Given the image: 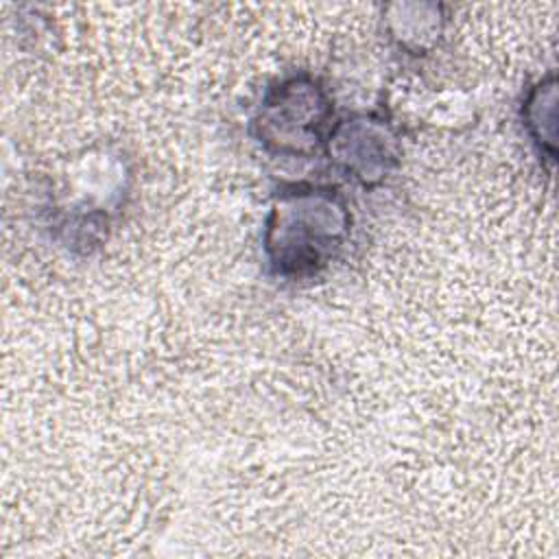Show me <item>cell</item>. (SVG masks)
I'll return each instance as SVG.
<instances>
[{
    "label": "cell",
    "instance_id": "cell-1",
    "mask_svg": "<svg viewBox=\"0 0 559 559\" xmlns=\"http://www.w3.org/2000/svg\"><path fill=\"white\" fill-rule=\"evenodd\" d=\"M349 234V212L332 188H290L277 194L264 231V249L282 275L325 266Z\"/></svg>",
    "mask_w": 559,
    "mask_h": 559
},
{
    "label": "cell",
    "instance_id": "cell-2",
    "mask_svg": "<svg viewBox=\"0 0 559 559\" xmlns=\"http://www.w3.org/2000/svg\"><path fill=\"white\" fill-rule=\"evenodd\" d=\"M330 100L319 81L293 76L273 87L255 118L258 138L266 148L286 155H308L321 140Z\"/></svg>",
    "mask_w": 559,
    "mask_h": 559
},
{
    "label": "cell",
    "instance_id": "cell-3",
    "mask_svg": "<svg viewBox=\"0 0 559 559\" xmlns=\"http://www.w3.org/2000/svg\"><path fill=\"white\" fill-rule=\"evenodd\" d=\"M330 159L362 186L380 183L400 162L393 129L373 116L341 120L328 135Z\"/></svg>",
    "mask_w": 559,
    "mask_h": 559
},
{
    "label": "cell",
    "instance_id": "cell-4",
    "mask_svg": "<svg viewBox=\"0 0 559 559\" xmlns=\"http://www.w3.org/2000/svg\"><path fill=\"white\" fill-rule=\"evenodd\" d=\"M386 31L400 48L411 55H426L441 37V7L432 2H395L386 7Z\"/></svg>",
    "mask_w": 559,
    "mask_h": 559
},
{
    "label": "cell",
    "instance_id": "cell-5",
    "mask_svg": "<svg viewBox=\"0 0 559 559\" xmlns=\"http://www.w3.org/2000/svg\"><path fill=\"white\" fill-rule=\"evenodd\" d=\"M555 105H557V83L555 76L542 79L524 100L526 129L533 135L539 151L555 159Z\"/></svg>",
    "mask_w": 559,
    "mask_h": 559
}]
</instances>
